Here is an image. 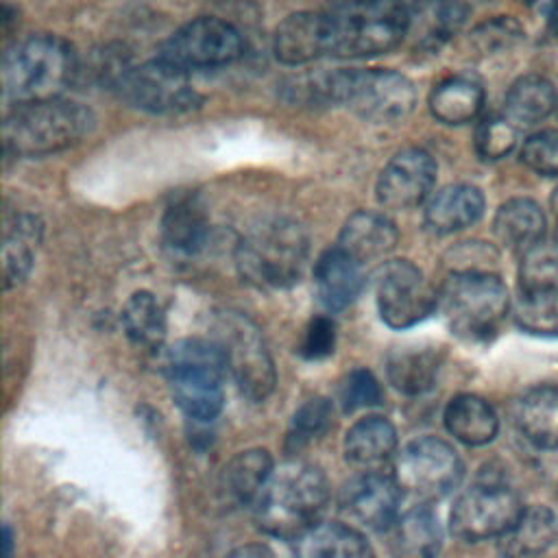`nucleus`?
I'll return each instance as SVG.
<instances>
[{
  "mask_svg": "<svg viewBox=\"0 0 558 558\" xmlns=\"http://www.w3.org/2000/svg\"><path fill=\"white\" fill-rule=\"evenodd\" d=\"M556 242H558V231H556Z\"/></svg>",
  "mask_w": 558,
  "mask_h": 558,
  "instance_id": "obj_48",
  "label": "nucleus"
},
{
  "mask_svg": "<svg viewBox=\"0 0 558 558\" xmlns=\"http://www.w3.org/2000/svg\"><path fill=\"white\" fill-rule=\"evenodd\" d=\"M161 238L170 253L196 255L209 238V218L203 203L192 194L177 196L163 211Z\"/></svg>",
  "mask_w": 558,
  "mask_h": 558,
  "instance_id": "obj_19",
  "label": "nucleus"
},
{
  "mask_svg": "<svg viewBox=\"0 0 558 558\" xmlns=\"http://www.w3.org/2000/svg\"><path fill=\"white\" fill-rule=\"evenodd\" d=\"M381 401V386L375 375L366 368L351 371L340 386V403L344 412L371 408Z\"/></svg>",
  "mask_w": 558,
  "mask_h": 558,
  "instance_id": "obj_41",
  "label": "nucleus"
},
{
  "mask_svg": "<svg viewBox=\"0 0 558 558\" xmlns=\"http://www.w3.org/2000/svg\"><path fill=\"white\" fill-rule=\"evenodd\" d=\"M327 504L329 484L325 473L305 462H286L272 469L253 501V514L262 532L294 543L320 523Z\"/></svg>",
  "mask_w": 558,
  "mask_h": 558,
  "instance_id": "obj_1",
  "label": "nucleus"
},
{
  "mask_svg": "<svg viewBox=\"0 0 558 558\" xmlns=\"http://www.w3.org/2000/svg\"><path fill=\"white\" fill-rule=\"evenodd\" d=\"M556 105V87L538 74H525L519 76L506 94V118L514 124L530 126L545 120Z\"/></svg>",
  "mask_w": 558,
  "mask_h": 558,
  "instance_id": "obj_33",
  "label": "nucleus"
},
{
  "mask_svg": "<svg viewBox=\"0 0 558 558\" xmlns=\"http://www.w3.org/2000/svg\"><path fill=\"white\" fill-rule=\"evenodd\" d=\"M519 292L558 294V242H538L525 253H521Z\"/></svg>",
  "mask_w": 558,
  "mask_h": 558,
  "instance_id": "obj_36",
  "label": "nucleus"
},
{
  "mask_svg": "<svg viewBox=\"0 0 558 558\" xmlns=\"http://www.w3.org/2000/svg\"><path fill=\"white\" fill-rule=\"evenodd\" d=\"M76 54L57 35H33L15 41L2 57V92L15 102L59 98L74 81Z\"/></svg>",
  "mask_w": 558,
  "mask_h": 558,
  "instance_id": "obj_3",
  "label": "nucleus"
},
{
  "mask_svg": "<svg viewBox=\"0 0 558 558\" xmlns=\"http://www.w3.org/2000/svg\"><path fill=\"white\" fill-rule=\"evenodd\" d=\"M362 266L364 264L338 244L327 248L314 264V288L318 301L331 312L351 305L364 286Z\"/></svg>",
  "mask_w": 558,
  "mask_h": 558,
  "instance_id": "obj_17",
  "label": "nucleus"
},
{
  "mask_svg": "<svg viewBox=\"0 0 558 558\" xmlns=\"http://www.w3.org/2000/svg\"><path fill=\"white\" fill-rule=\"evenodd\" d=\"M227 373L225 351L214 338H185L166 351L172 399L194 421H214L222 412Z\"/></svg>",
  "mask_w": 558,
  "mask_h": 558,
  "instance_id": "obj_6",
  "label": "nucleus"
},
{
  "mask_svg": "<svg viewBox=\"0 0 558 558\" xmlns=\"http://www.w3.org/2000/svg\"><path fill=\"white\" fill-rule=\"evenodd\" d=\"M214 340L222 347L229 375L240 392L251 401L270 397L277 375L257 325L240 312H222L214 320Z\"/></svg>",
  "mask_w": 558,
  "mask_h": 558,
  "instance_id": "obj_9",
  "label": "nucleus"
},
{
  "mask_svg": "<svg viewBox=\"0 0 558 558\" xmlns=\"http://www.w3.org/2000/svg\"><path fill=\"white\" fill-rule=\"evenodd\" d=\"M272 473V458L266 449L235 453L222 471V490L235 504H253Z\"/></svg>",
  "mask_w": 558,
  "mask_h": 558,
  "instance_id": "obj_34",
  "label": "nucleus"
},
{
  "mask_svg": "<svg viewBox=\"0 0 558 558\" xmlns=\"http://www.w3.org/2000/svg\"><path fill=\"white\" fill-rule=\"evenodd\" d=\"M2 534H4V538H2V551H4V556H9L11 554V527L9 525H4L2 527Z\"/></svg>",
  "mask_w": 558,
  "mask_h": 558,
  "instance_id": "obj_46",
  "label": "nucleus"
},
{
  "mask_svg": "<svg viewBox=\"0 0 558 558\" xmlns=\"http://www.w3.org/2000/svg\"><path fill=\"white\" fill-rule=\"evenodd\" d=\"M122 327L131 342L146 349L161 347L166 338V314L155 294L133 292L122 307Z\"/></svg>",
  "mask_w": 558,
  "mask_h": 558,
  "instance_id": "obj_35",
  "label": "nucleus"
},
{
  "mask_svg": "<svg viewBox=\"0 0 558 558\" xmlns=\"http://www.w3.org/2000/svg\"><path fill=\"white\" fill-rule=\"evenodd\" d=\"M549 207H551V211H554V216L558 218V187L554 190V194H551V201H549Z\"/></svg>",
  "mask_w": 558,
  "mask_h": 558,
  "instance_id": "obj_47",
  "label": "nucleus"
},
{
  "mask_svg": "<svg viewBox=\"0 0 558 558\" xmlns=\"http://www.w3.org/2000/svg\"><path fill=\"white\" fill-rule=\"evenodd\" d=\"M442 357L434 347H397L388 353V381L403 395H423L434 388Z\"/></svg>",
  "mask_w": 558,
  "mask_h": 558,
  "instance_id": "obj_25",
  "label": "nucleus"
},
{
  "mask_svg": "<svg viewBox=\"0 0 558 558\" xmlns=\"http://www.w3.org/2000/svg\"><path fill=\"white\" fill-rule=\"evenodd\" d=\"M244 50L240 31L218 17H196L177 28L159 48L161 59L192 72L235 61Z\"/></svg>",
  "mask_w": 558,
  "mask_h": 558,
  "instance_id": "obj_13",
  "label": "nucleus"
},
{
  "mask_svg": "<svg viewBox=\"0 0 558 558\" xmlns=\"http://www.w3.org/2000/svg\"><path fill=\"white\" fill-rule=\"evenodd\" d=\"M434 183V157L423 148H405L384 166L375 194L386 209H412L429 196Z\"/></svg>",
  "mask_w": 558,
  "mask_h": 558,
  "instance_id": "obj_15",
  "label": "nucleus"
},
{
  "mask_svg": "<svg viewBox=\"0 0 558 558\" xmlns=\"http://www.w3.org/2000/svg\"><path fill=\"white\" fill-rule=\"evenodd\" d=\"M327 54L373 57L397 48L408 35L403 0H340L325 11Z\"/></svg>",
  "mask_w": 558,
  "mask_h": 558,
  "instance_id": "obj_2",
  "label": "nucleus"
},
{
  "mask_svg": "<svg viewBox=\"0 0 558 558\" xmlns=\"http://www.w3.org/2000/svg\"><path fill=\"white\" fill-rule=\"evenodd\" d=\"M493 231L504 246L521 255L543 242L545 214L530 198H510L497 209Z\"/></svg>",
  "mask_w": 558,
  "mask_h": 558,
  "instance_id": "obj_28",
  "label": "nucleus"
},
{
  "mask_svg": "<svg viewBox=\"0 0 558 558\" xmlns=\"http://www.w3.org/2000/svg\"><path fill=\"white\" fill-rule=\"evenodd\" d=\"M233 556H272V551L264 545H246L233 551Z\"/></svg>",
  "mask_w": 558,
  "mask_h": 558,
  "instance_id": "obj_44",
  "label": "nucleus"
},
{
  "mask_svg": "<svg viewBox=\"0 0 558 558\" xmlns=\"http://www.w3.org/2000/svg\"><path fill=\"white\" fill-rule=\"evenodd\" d=\"M294 554L303 558H362L373 549L366 536L353 525L338 521H320L294 541Z\"/></svg>",
  "mask_w": 558,
  "mask_h": 558,
  "instance_id": "obj_29",
  "label": "nucleus"
},
{
  "mask_svg": "<svg viewBox=\"0 0 558 558\" xmlns=\"http://www.w3.org/2000/svg\"><path fill=\"white\" fill-rule=\"evenodd\" d=\"M336 347V323L329 316H314L303 333L299 353L305 360H323L333 353Z\"/></svg>",
  "mask_w": 558,
  "mask_h": 558,
  "instance_id": "obj_43",
  "label": "nucleus"
},
{
  "mask_svg": "<svg viewBox=\"0 0 558 558\" xmlns=\"http://www.w3.org/2000/svg\"><path fill=\"white\" fill-rule=\"evenodd\" d=\"M519 432L538 449H558V386L530 388L514 410Z\"/></svg>",
  "mask_w": 558,
  "mask_h": 558,
  "instance_id": "obj_24",
  "label": "nucleus"
},
{
  "mask_svg": "<svg viewBox=\"0 0 558 558\" xmlns=\"http://www.w3.org/2000/svg\"><path fill=\"white\" fill-rule=\"evenodd\" d=\"M547 22H549L551 33L558 37V0H551V2H549V9H547Z\"/></svg>",
  "mask_w": 558,
  "mask_h": 558,
  "instance_id": "obj_45",
  "label": "nucleus"
},
{
  "mask_svg": "<svg viewBox=\"0 0 558 558\" xmlns=\"http://www.w3.org/2000/svg\"><path fill=\"white\" fill-rule=\"evenodd\" d=\"M333 418V405L325 397H312L299 405V410L292 416V432L290 440L296 445L310 442L318 436H323Z\"/></svg>",
  "mask_w": 558,
  "mask_h": 558,
  "instance_id": "obj_39",
  "label": "nucleus"
},
{
  "mask_svg": "<svg viewBox=\"0 0 558 558\" xmlns=\"http://www.w3.org/2000/svg\"><path fill=\"white\" fill-rule=\"evenodd\" d=\"M275 57L288 65H303L327 54L325 13L299 11L283 17L272 39Z\"/></svg>",
  "mask_w": 558,
  "mask_h": 558,
  "instance_id": "obj_18",
  "label": "nucleus"
},
{
  "mask_svg": "<svg viewBox=\"0 0 558 558\" xmlns=\"http://www.w3.org/2000/svg\"><path fill=\"white\" fill-rule=\"evenodd\" d=\"M521 35H523V31L517 20H512L508 15H499V17H493V20L480 24L473 31V44L482 52H497V50H504V48H510L512 44H517L521 39Z\"/></svg>",
  "mask_w": 558,
  "mask_h": 558,
  "instance_id": "obj_42",
  "label": "nucleus"
},
{
  "mask_svg": "<svg viewBox=\"0 0 558 558\" xmlns=\"http://www.w3.org/2000/svg\"><path fill=\"white\" fill-rule=\"evenodd\" d=\"M442 421L447 432L469 447L488 445L499 429V421L493 405L486 399L469 392L456 395L447 403Z\"/></svg>",
  "mask_w": 558,
  "mask_h": 558,
  "instance_id": "obj_26",
  "label": "nucleus"
},
{
  "mask_svg": "<svg viewBox=\"0 0 558 558\" xmlns=\"http://www.w3.org/2000/svg\"><path fill=\"white\" fill-rule=\"evenodd\" d=\"M190 72L157 57L135 68L122 70L120 94L135 107L150 113H181L198 105L201 96L192 87Z\"/></svg>",
  "mask_w": 558,
  "mask_h": 558,
  "instance_id": "obj_14",
  "label": "nucleus"
},
{
  "mask_svg": "<svg viewBox=\"0 0 558 558\" xmlns=\"http://www.w3.org/2000/svg\"><path fill=\"white\" fill-rule=\"evenodd\" d=\"M397 244L395 225L377 211L360 209L342 225L338 246L353 255L360 264L386 257Z\"/></svg>",
  "mask_w": 558,
  "mask_h": 558,
  "instance_id": "obj_21",
  "label": "nucleus"
},
{
  "mask_svg": "<svg viewBox=\"0 0 558 558\" xmlns=\"http://www.w3.org/2000/svg\"><path fill=\"white\" fill-rule=\"evenodd\" d=\"M401 506V488L392 475L362 471L340 495L342 514L366 530H388Z\"/></svg>",
  "mask_w": 558,
  "mask_h": 558,
  "instance_id": "obj_16",
  "label": "nucleus"
},
{
  "mask_svg": "<svg viewBox=\"0 0 558 558\" xmlns=\"http://www.w3.org/2000/svg\"><path fill=\"white\" fill-rule=\"evenodd\" d=\"M41 225L31 214L7 216L2 240V283L4 290L20 286L33 268V244L39 242Z\"/></svg>",
  "mask_w": 558,
  "mask_h": 558,
  "instance_id": "obj_31",
  "label": "nucleus"
},
{
  "mask_svg": "<svg viewBox=\"0 0 558 558\" xmlns=\"http://www.w3.org/2000/svg\"><path fill=\"white\" fill-rule=\"evenodd\" d=\"M517 325L534 336H558V294H521L514 301Z\"/></svg>",
  "mask_w": 558,
  "mask_h": 558,
  "instance_id": "obj_37",
  "label": "nucleus"
},
{
  "mask_svg": "<svg viewBox=\"0 0 558 558\" xmlns=\"http://www.w3.org/2000/svg\"><path fill=\"white\" fill-rule=\"evenodd\" d=\"M388 538L397 556L423 558L438 554L442 530L438 517L427 506H416L397 514L388 527Z\"/></svg>",
  "mask_w": 558,
  "mask_h": 558,
  "instance_id": "obj_27",
  "label": "nucleus"
},
{
  "mask_svg": "<svg viewBox=\"0 0 558 558\" xmlns=\"http://www.w3.org/2000/svg\"><path fill=\"white\" fill-rule=\"evenodd\" d=\"M521 159L530 170L543 177H558V131L547 129L527 137L521 148Z\"/></svg>",
  "mask_w": 558,
  "mask_h": 558,
  "instance_id": "obj_40",
  "label": "nucleus"
},
{
  "mask_svg": "<svg viewBox=\"0 0 558 558\" xmlns=\"http://www.w3.org/2000/svg\"><path fill=\"white\" fill-rule=\"evenodd\" d=\"M519 495L499 482H480L466 488L449 512V530L456 538L477 543L499 538L519 519Z\"/></svg>",
  "mask_w": 558,
  "mask_h": 558,
  "instance_id": "obj_12",
  "label": "nucleus"
},
{
  "mask_svg": "<svg viewBox=\"0 0 558 558\" xmlns=\"http://www.w3.org/2000/svg\"><path fill=\"white\" fill-rule=\"evenodd\" d=\"M484 214V194L475 185H447L425 207V225L434 233H453L471 227Z\"/></svg>",
  "mask_w": 558,
  "mask_h": 558,
  "instance_id": "obj_23",
  "label": "nucleus"
},
{
  "mask_svg": "<svg viewBox=\"0 0 558 558\" xmlns=\"http://www.w3.org/2000/svg\"><path fill=\"white\" fill-rule=\"evenodd\" d=\"M458 451L442 438L423 436L408 442L392 462V477L401 493L418 501H438L462 480Z\"/></svg>",
  "mask_w": 558,
  "mask_h": 558,
  "instance_id": "obj_10",
  "label": "nucleus"
},
{
  "mask_svg": "<svg viewBox=\"0 0 558 558\" xmlns=\"http://www.w3.org/2000/svg\"><path fill=\"white\" fill-rule=\"evenodd\" d=\"M94 113L72 100L15 105L2 122L4 150L15 157H44L65 150L94 129Z\"/></svg>",
  "mask_w": 558,
  "mask_h": 558,
  "instance_id": "obj_4",
  "label": "nucleus"
},
{
  "mask_svg": "<svg viewBox=\"0 0 558 558\" xmlns=\"http://www.w3.org/2000/svg\"><path fill=\"white\" fill-rule=\"evenodd\" d=\"M307 253L310 240L296 220L268 218L240 240L235 264L248 283L283 290L299 283Z\"/></svg>",
  "mask_w": 558,
  "mask_h": 558,
  "instance_id": "obj_5",
  "label": "nucleus"
},
{
  "mask_svg": "<svg viewBox=\"0 0 558 558\" xmlns=\"http://www.w3.org/2000/svg\"><path fill=\"white\" fill-rule=\"evenodd\" d=\"M466 7L458 0H418L410 9L408 35L418 50H438L464 24Z\"/></svg>",
  "mask_w": 558,
  "mask_h": 558,
  "instance_id": "obj_20",
  "label": "nucleus"
},
{
  "mask_svg": "<svg viewBox=\"0 0 558 558\" xmlns=\"http://www.w3.org/2000/svg\"><path fill=\"white\" fill-rule=\"evenodd\" d=\"M504 556H536L558 541V519L545 506L523 508L519 519L499 538Z\"/></svg>",
  "mask_w": 558,
  "mask_h": 558,
  "instance_id": "obj_30",
  "label": "nucleus"
},
{
  "mask_svg": "<svg viewBox=\"0 0 558 558\" xmlns=\"http://www.w3.org/2000/svg\"><path fill=\"white\" fill-rule=\"evenodd\" d=\"M397 449V429L384 416H364L344 434V456L360 471H377Z\"/></svg>",
  "mask_w": 558,
  "mask_h": 558,
  "instance_id": "obj_22",
  "label": "nucleus"
},
{
  "mask_svg": "<svg viewBox=\"0 0 558 558\" xmlns=\"http://www.w3.org/2000/svg\"><path fill=\"white\" fill-rule=\"evenodd\" d=\"M438 307L456 336L486 340L510 312V294L490 270H453L438 290Z\"/></svg>",
  "mask_w": 558,
  "mask_h": 558,
  "instance_id": "obj_7",
  "label": "nucleus"
},
{
  "mask_svg": "<svg viewBox=\"0 0 558 558\" xmlns=\"http://www.w3.org/2000/svg\"><path fill=\"white\" fill-rule=\"evenodd\" d=\"M514 146H517V129L512 120L490 116L477 124L475 150L482 159H488V161L501 159L508 153H512Z\"/></svg>",
  "mask_w": 558,
  "mask_h": 558,
  "instance_id": "obj_38",
  "label": "nucleus"
},
{
  "mask_svg": "<svg viewBox=\"0 0 558 558\" xmlns=\"http://www.w3.org/2000/svg\"><path fill=\"white\" fill-rule=\"evenodd\" d=\"M375 299L381 320L392 329H408L438 307V290L408 259H392L377 268Z\"/></svg>",
  "mask_w": 558,
  "mask_h": 558,
  "instance_id": "obj_11",
  "label": "nucleus"
},
{
  "mask_svg": "<svg viewBox=\"0 0 558 558\" xmlns=\"http://www.w3.org/2000/svg\"><path fill=\"white\" fill-rule=\"evenodd\" d=\"M331 102H340L368 122H397L410 116L416 92L410 78L392 70H338L329 74Z\"/></svg>",
  "mask_w": 558,
  "mask_h": 558,
  "instance_id": "obj_8",
  "label": "nucleus"
},
{
  "mask_svg": "<svg viewBox=\"0 0 558 558\" xmlns=\"http://www.w3.org/2000/svg\"><path fill=\"white\" fill-rule=\"evenodd\" d=\"M427 105L438 122L466 124L482 111L484 92L473 78L449 76L432 89Z\"/></svg>",
  "mask_w": 558,
  "mask_h": 558,
  "instance_id": "obj_32",
  "label": "nucleus"
},
{
  "mask_svg": "<svg viewBox=\"0 0 558 558\" xmlns=\"http://www.w3.org/2000/svg\"><path fill=\"white\" fill-rule=\"evenodd\" d=\"M523 2H532V0H523Z\"/></svg>",
  "mask_w": 558,
  "mask_h": 558,
  "instance_id": "obj_49",
  "label": "nucleus"
}]
</instances>
